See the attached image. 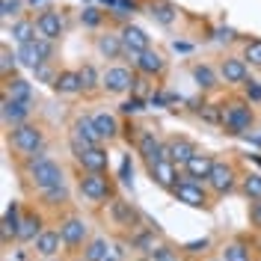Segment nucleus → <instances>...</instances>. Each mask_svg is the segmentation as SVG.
Instances as JSON below:
<instances>
[{
  "mask_svg": "<svg viewBox=\"0 0 261 261\" xmlns=\"http://www.w3.org/2000/svg\"><path fill=\"white\" fill-rule=\"evenodd\" d=\"M24 175H27V184H30L33 190L39 193V190H48V187H57V184H65V172L63 166L48 158L45 151H39V154H33L24 161Z\"/></svg>",
  "mask_w": 261,
  "mask_h": 261,
  "instance_id": "1",
  "label": "nucleus"
},
{
  "mask_svg": "<svg viewBox=\"0 0 261 261\" xmlns=\"http://www.w3.org/2000/svg\"><path fill=\"white\" fill-rule=\"evenodd\" d=\"M220 128L226 130L228 137H246L255 128V113L249 107V101L244 98H231L226 104H220Z\"/></svg>",
  "mask_w": 261,
  "mask_h": 261,
  "instance_id": "2",
  "label": "nucleus"
},
{
  "mask_svg": "<svg viewBox=\"0 0 261 261\" xmlns=\"http://www.w3.org/2000/svg\"><path fill=\"white\" fill-rule=\"evenodd\" d=\"M9 148L15 151V158L27 161L33 154L45 151V130L42 125H33V122H21L15 128H9V137H6Z\"/></svg>",
  "mask_w": 261,
  "mask_h": 261,
  "instance_id": "3",
  "label": "nucleus"
},
{
  "mask_svg": "<svg viewBox=\"0 0 261 261\" xmlns=\"http://www.w3.org/2000/svg\"><path fill=\"white\" fill-rule=\"evenodd\" d=\"M77 193L89 205H107L110 199H116V184L107 172H83L77 178Z\"/></svg>",
  "mask_w": 261,
  "mask_h": 261,
  "instance_id": "4",
  "label": "nucleus"
},
{
  "mask_svg": "<svg viewBox=\"0 0 261 261\" xmlns=\"http://www.w3.org/2000/svg\"><path fill=\"white\" fill-rule=\"evenodd\" d=\"M169 193L178 199L181 205H187V208H211V187L205 184V181L199 178H190V175H181V181L169 190Z\"/></svg>",
  "mask_w": 261,
  "mask_h": 261,
  "instance_id": "5",
  "label": "nucleus"
},
{
  "mask_svg": "<svg viewBox=\"0 0 261 261\" xmlns=\"http://www.w3.org/2000/svg\"><path fill=\"white\" fill-rule=\"evenodd\" d=\"M107 220L119 226L122 231H137L140 223H143V214L137 211V205L128 202V199H122V196H116L107 202Z\"/></svg>",
  "mask_w": 261,
  "mask_h": 261,
  "instance_id": "6",
  "label": "nucleus"
},
{
  "mask_svg": "<svg viewBox=\"0 0 261 261\" xmlns=\"http://www.w3.org/2000/svg\"><path fill=\"white\" fill-rule=\"evenodd\" d=\"M60 234H63L68 252H81V246H86L89 241V223L77 214H65L60 220Z\"/></svg>",
  "mask_w": 261,
  "mask_h": 261,
  "instance_id": "7",
  "label": "nucleus"
},
{
  "mask_svg": "<svg viewBox=\"0 0 261 261\" xmlns=\"http://www.w3.org/2000/svg\"><path fill=\"white\" fill-rule=\"evenodd\" d=\"M134 83H137V74L130 71L128 65H110L101 71V89L107 95H125V92H134Z\"/></svg>",
  "mask_w": 261,
  "mask_h": 261,
  "instance_id": "8",
  "label": "nucleus"
},
{
  "mask_svg": "<svg viewBox=\"0 0 261 261\" xmlns=\"http://www.w3.org/2000/svg\"><path fill=\"white\" fill-rule=\"evenodd\" d=\"M134 148H137V154L143 158L146 166H151V163H158V161L166 158V143H161V137H158L154 130H148V128L137 130V137H134Z\"/></svg>",
  "mask_w": 261,
  "mask_h": 261,
  "instance_id": "9",
  "label": "nucleus"
},
{
  "mask_svg": "<svg viewBox=\"0 0 261 261\" xmlns=\"http://www.w3.org/2000/svg\"><path fill=\"white\" fill-rule=\"evenodd\" d=\"M205 184L211 187L214 196H226L238 187V169L231 161H214V169L211 175L205 178Z\"/></svg>",
  "mask_w": 261,
  "mask_h": 261,
  "instance_id": "10",
  "label": "nucleus"
},
{
  "mask_svg": "<svg viewBox=\"0 0 261 261\" xmlns=\"http://www.w3.org/2000/svg\"><path fill=\"white\" fill-rule=\"evenodd\" d=\"M89 146H101V134H98L92 116H77L71 122V151H81Z\"/></svg>",
  "mask_w": 261,
  "mask_h": 261,
  "instance_id": "11",
  "label": "nucleus"
},
{
  "mask_svg": "<svg viewBox=\"0 0 261 261\" xmlns=\"http://www.w3.org/2000/svg\"><path fill=\"white\" fill-rule=\"evenodd\" d=\"M36 30H39V36H42V39L60 42V39H63V33H65V18H63V12H57V9L45 6V9L36 15Z\"/></svg>",
  "mask_w": 261,
  "mask_h": 261,
  "instance_id": "12",
  "label": "nucleus"
},
{
  "mask_svg": "<svg viewBox=\"0 0 261 261\" xmlns=\"http://www.w3.org/2000/svg\"><path fill=\"white\" fill-rule=\"evenodd\" d=\"M220 81L226 83V86H244L249 81V63H246L244 57H226V60H220Z\"/></svg>",
  "mask_w": 261,
  "mask_h": 261,
  "instance_id": "13",
  "label": "nucleus"
},
{
  "mask_svg": "<svg viewBox=\"0 0 261 261\" xmlns=\"http://www.w3.org/2000/svg\"><path fill=\"white\" fill-rule=\"evenodd\" d=\"M74 161H77L83 172H107L110 169V154H107L104 146L81 148V151H74Z\"/></svg>",
  "mask_w": 261,
  "mask_h": 261,
  "instance_id": "14",
  "label": "nucleus"
},
{
  "mask_svg": "<svg viewBox=\"0 0 261 261\" xmlns=\"http://www.w3.org/2000/svg\"><path fill=\"white\" fill-rule=\"evenodd\" d=\"M119 36H122V45H125V57H137V54H143V50L151 48V39H148V33L143 30V27H137V24H122V30H119Z\"/></svg>",
  "mask_w": 261,
  "mask_h": 261,
  "instance_id": "15",
  "label": "nucleus"
},
{
  "mask_svg": "<svg viewBox=\"0 0 261 261\" xmlns=\"http://www.w3.org/2000/svg\"><path fill=\"white\" fill-rule=\"evenodd\" d=\"M134 71L137 74H146V77H161L163 71H166V57H163L161 50L148 48V50L134 57Z\"/></svg>",
  "mask_w": 261,
  "mask_h": 261,
  "instance_id": "16",
  "label": "nucleus"
},
{
  "mask_svg": "<svg viewBox=\"0 0 261 261\" xmlns=\"http://www.w3.org/2000/svg\"><path fill=\"white\" fill-rule=\"evenodd\" d=\"M63 234H60V228H45L36 241H33V252L39 255V258H57L60 252H63Z\"/></svg>",
  "mask_w": 261,
  "mask_h": 261,
  "instance_id": "17",
  "label": "nucleus"
},
{
  "mask_svg": "<svg viewBox=\"0 0 261 261\" xmlns=\"http://www.w3.org/2000/svg\"><path fill=\"white\" fill-rule=\"evenodd\" d=\"M146 169H148V175H151V181H154L158 187H163V190H172V187L181 181V175H178L181 166H175L169 158H163V161L151 163V166H146Z\"/></svg>",
  "mask_w": 261,
  "mask_h": 261,
  "instance_id": "18",
  "label": "nucleus"
},
{
  "mask_svg": "<svg viewBox=\"0 0 261 261\" xmlns=\"http://www.w3.org/2000/svg\"><path fill=\"white\" fill-rule=\"evenodd\" d=\"M45 220H42V214L36 211V208H24L21 214V226H18V244H33L42 231H45Z\"/></svg>",
  "mask_w": 261,
  "mask_h": 261,
  "instance_id": "19",
  "label": "nucleus"
},
{
  "mask_svg": "<svg viewBox=\"0 0 261 261\" xmlns=\"http://www.w3.org/2000/svg\"><path fill=\"white\" fill-rule=\"evenodd\" d=\"M0 116H3V125H6V128H15V125H21V122L30 119V101H18V98L3 95Z\"/></svg>",
  "mask_w": 261,
  "mask_h": 261,
  "instance_id": "20",
  "label": "nucleus"
},
{
  "mask_svg": "<svg viewBox=\"0 0 261 261\" xmlns=\"http://www.w3.org/2000/svg\"><path fill=\"white\" fill-rule=\"evenodd\" d=\"M196 151H199V148H196L187 137H169V140H166V158L175 163V166H181V169H184V163L190 161Z\"/></svg>",
  "mask_w": 261,
  "mask_h": 261,
  "instance_id": "21",
  "label": "nucleus"
},
{
  "mask_svg": "<svg viewBox=\"0 0 261 261\" xmlns=\"http://www.w3.org/2000/svg\"><path fill=\"white\" fill-rule=\"evenodd\" d=\"M21 205L18 202H9L6 211H3V223H0V238H3V246H9V241H18V226H21Z\"/></svg>",
  "mask_w": 261,
  "mask_h": 261,
  "instance_id": "22",
  "label": "nucleus"
},
{
  "mask_svg": "<svg viewBox=\"0 0 261 261\" xmlns=\"http://www.w3.org/2000/svg\"><path fill=\"white\" fill-rule=\"evenodd\" d=\"M220 258L223 261H255V255H252V241L249 238H231L228 244H223Z\"/></svg>",
  "mask_w": 261,
  "mask_h": 261,
  "instance_id": "23",
  "label": "nucleus"
},
{
  "mask_svg": "<svg viewBox=\"0 0 261 261\" xmlns=\"http://www.w3.org/2000/svg\"><path fill=\"white\" fill-rule=\"evenodd\" d=\"M54 92H60V95H81L83 92L81 71L77 68H60V74L54 81Z\"/></svg>",
  "mask_w": 261,
  "mask_h": 261,
  "instance_id": "24",
  "label": "nucleus"
},
{
  "mask_svg": "<svg viewBox=\"0 0 261 261\" xmlns=\"http://www.w3.org/2000/svg\"><path fill=\"white\" fill-rule=\"evenodd\" d=\"M214 161H217V158L208 154V151H196L193 158L184 163V169H181V172H184V175H190V178H202V181H205L208 175H211Z\"/></svg>",
  "mask_w": 261,
  "mask_h": 261,
  "instance_id": "25",
  "label": "nucleus"
},
{
  "mask_svg": "<svg viewBox=\"0 0 261 261\" xmlns=\"http://www.w3.org/2000/svg\"><path fill=\"white\" fill-rule=\"evenodd\" d=\"M95 50L104 60H119V57H125L122 36H119V33H101V36H95Z\"/></svg>",
  "mask_w": 261,
  "mask_h": 261,
  "instance_id": "26",
  "label": "nucleus"
},
{
  "mask_svg": "<svg viewBox=\"0 0 261 261\" xmlns=\"http://www.w3.org/2000/svg\"><path fill=\"white\" fill-rule=\"evenodd\" d=\"M146 9H148V15L154 18L158 24H163V27L175 24V18H178V9H175L169 0H148Z\"/></svg>",
  "mask_w": 261,
  "mask_h": 261,
  "instance_id": "27",
  "label": "nucleus"
},
{
  "mask_svg": "<svg viewBox=\"0 0 261 261\" xmlns=\"http://www.w3.org/2000/svg\"><path fill=\"white\" fill-rule=\"evenodd\" d=\"M71 202V193L65 184H57V187H48V190H39V205L42 208H65Z\"/></svg>",
  "mask_w": 261,
  "mask_h": 261,
  "instance_id": "28",
  "label": "nucleus"
},
{
  "mask_svg": "<svg viewBox=\"0 0 261 261\" xmlns=\"http://www.w3.org/2000/svg\"><path fill=\"white\" fill-rule=\"evenodd\" d=\"M190 74H193L196 86H199V89H205V92H211V89H217V86H220V71H214L211 65L196 63L193 68H190Z\"/></svg>",
  "mask_w": 261,
  "mask_h": 261,
  "instance_id": "29",
  "label": "nucleus"
},
{
  "mask_svg": "<svg viewBox=\"0 0 261 261\" xmlns=\"http://www.w3.org/2000/svg\"><path fill=\"white\" fill-rule=\"evenodd\" d=\"M92 122H95L98 134H101V143H110V140H116L119 137V119H116L113 113H95L92 116Z\"/></svg>",
  "mask_w": 261,
  "mask_h": 261,
  "instance_id": "30",
  "label": "nucleus"
},
{
  "mask_svg": "<svg viewBox=\"0 0 261 261\" xmlns=\"http://www.w3.org/2000/svg\"><path fill=\"white\" fill-rule=\"evenodd\" d=\"M107 249H110V244H107V238H89L86 241V246L81 249V261H104L107 258Z\"/></svg>",
  "mask_w": 261,
  "mask_h": 261,
  "instance_id": "31",
  "label": "nucleus"
},
{
  "mask_svg": "<svg viewBox=\"0 0 261 261\" xmlns=\"http://www.w3.org/2000/svg\"><path fill=\"white\" fill-rule=\"evenodd\" d=\"M238 190H241L244 199L258 202L261 199V172H244V175H241V184H238Z\"/></svg>",
  "mask_w": 261,
  "mask_h": 261,
  "instance_id": "32",
  "label": "nucleus"
},
{
  "mask_svg": "<svg viewBox=\"0 0 261 261\" xmlns=\"http://www.w3.org/2000/svg\"><path fill=\"white\" fill-rule=\"evenodd\" d=\"M6 98H18V101H30L33 104V86L24 77H6Z\"/></svg>",
  "mask_w": 261,
  "mask_h": 261,
  "instance_id": "33",
  "label": "nucleus"
},
{
  "mask_svg": "<svg viewBox=\"0 0 261 261\" xmlns=\"http://www.w3.org/2000/svg\"><path fill=\"white\" fill-rule=\"evenodd\" d=\"M36 18H15V21H12V39H15L18 45H24V42H33V39H36Z\"/></svg>",
  "mask_w": 261,
  "mask_h": 261,
  "instance_id": "34",
  "label": "nucleus"
},
{
  "mask_svg": "<svg viewBox=\"0 0 261 261\" xmlns=\"http://www.w3.org/2000/svg\"><path fill=\"white\" fill-rule=\"evenodd\" d=\"M77 71H81V83H83V92H86V95L101 89V71H98L92 63H83Z\"/></svg>",
  "mask_w": 261,
  "mask_h": 261,
  "instance_id": "35",
  "label": "nucleus"
},
{
  "mask_svg": "<svg viewBox=\"0 0 261 261\" xmlns=\"http://www.w3.org/2000/svg\"><path fill=\"white\" fill-rule=\"evenodd\" d=\"M151 261H181V246L175 249L172 244H158L151 252H148Z\"/></svg>",
  "mask_w": 261,
  "mask_h": 261,
  "instance_id": "36",
  "label": "nucleus"
},
{
  "mask_svg": "<svg viewBox=\"0 0 261 261\" xmlns=\"http://www.w3.org/2000/svg\"><path fill=\"white\" fill-rule=\"evenodd\" d=\"M244 60L249 68H261V39H246L244 42Z\"/></svg>",
  "mask_w": 261,
  "mask_h": 261,
  "instance_id": "37",
  "label": "nucleus"
},
{
  "mask_svg": "<svg viewBox=\"0 0 261 261\" xmlns=\"http://www.w3.org/2000/svg\"><path fill=\"white\" fill-rule=\"evenodd\" d=\"M104 12H101V9H95V6H86V9H83L81 12V24L83 27H89V30H95V27H101V24H104Z\"/></svg>",
  "mask_w": 261,
  "mask_h": 261,
  "instance_id": "38",
  "label": "nucleus"
},
{
  "mask_svg": "<svg viewBox=\"0 0 261 261\" xmlns=\"http://www.w3.org/2000/svg\"><path fill=\"white\" fill-rule=\"evenodd\" d=\"M146 110V101L140 95H130V98H125L122 104H119V113L122 116H137V113H143Z\"/></svg>",
  "mask_w": 261,
  "mask_h": 261,
  "instance_id": "39",
  "label": "nucleus"
},
{
  "mask_svg": "<svg viewBox=\"0 0 261 261\" xmlns=\"http://www.w3.org/2000/svg\"><path fill=\"white\" fill-rule=\"evenodd\" d=\"M15 63H18V54H12V50L3 45V48H0V74H3V81L9 77V71L15 68Z\"/></svg>",
  "mask_w": 261,
  "mask_h": 261,
  "instance_id": "40",
  "label": "nucleus"
},
{
  "mask_svg": "<svg viewBox=\"0 0 261 261\" xmlns=\"http://www.w3.org/2000/svg\"><path fill=\"white\" fill-rule=\"evenodd\" d=\"M208 246H211V241L208 238H202V241H190V244L181 246V252L190 258V255H199V252H208Z\"/></svg>",
  "mask_w": 261,
  "mask_h": 261,
  "instance_id": "41",
  "label": "nucleus"
},
{
  "mask_svg": "<svg viewBox=\"0 0 261 261\" xmlns=\"http://www.w3.org/2000/svg\"><path fill=\"white\" fill-rule=\"evenodd\" d=\"M33 74H36V81H45V83L54 86V81H57V74H60V71H54L48 63H42L39 68H33Z\"/></svg>",
  "mask_w": 261,
  "mask_h": 261,
  "instance_id": "42",
  "label": "nucleus"
},
{
  "mask_svg": "<svg viewBox=\"0 0 261 261\" xmlns=\"http://www.w3.org/2000/svg\"><path fill=\"white\" fill-rule=\"evenodd\" d=\"M244 95H246V101L258 104V101H261V83H255V81H246V83H244Z\"/></svg>",
  "mask_w": 261,
  "mask_h": 261,
  "instance_id": "43",
  "label": "nucleus"
},
{
  "mask_svg": "<svg viewBox=\"0 0 261 261\" xmlns=\"http://www.w3.org/2000/svg\"><path fill=\"white\" fill-rule=\"evenodd\" d=\"M18 12H21V3L18 0H3L0 3V15L3 18H18Z\"/></svg>",
  "mask_w": 261,
  "mask_h": 261,
  "instance_id": "44",
  "label": "nucleus"
},
{
  "mask_svg": "<svg viewBox=\"0 0 261 261\" xmlns=\"http://www.w3.org/2000/svg\"><path fill=\"white\" fill-rule=\"evenodd\" d=\"M249 223H252V228H255V231H261V199L249 205Z\"/></svg>",
  "mask_w": 261,
  "mask_h": 261,
  "instance_id": "45",
  "label": "nucleus"
},
{
  "mask_svg": "<svg viewBox=\"0 0 261 261\" xmlns=\"http://www.w3.org/2000/svg\"><path fill=\"white\" fill-rule=\"evenodd\" d=\"M130 178H134V169H130V158H125V161H122V184H130Z\"/></svg>",
  "mask_w": 261,
  "mask_h": 261,
  "instance_id": "46",
  "label": "nucleus"
},
{
  "mask_svg": "<svg viewBox=\"0 0 261 261\" xmlns=\"http://www.w3.org/2000/svg\"><path fill=\"white\" fill-rule=\"evenodd\" d=\"M116 3L119 0H101V6H107V9H116Z\"/></svg>",
  "mask_w": 261,
  "mask_h": 261,
  "instance_id": "47",
  "label": "nucleus"
},
{
  "mask_svg": "<svg viewBox=\"0 0 261 261\" xmlns=\"http://www.w3.org/2000/svg\"><path fill=\"white\" fill-rule=\"evenodd\" d=\"M45 3H48V0H30V6H33V9H36V6H45Z\"/></svg>",
  "mask_w": 261,
  "mask_h": 261,
  "instance_id": "48",
  "label": "nucleus"
},
{
  "mask_svg": "<svg viewBox=\"0 0 261 261\" xmlns=\"http://www.w3.org/2000/svg\"><path fill=\"white\" fill-rule=\"evenodd\" d=\"M42 261H63V258H60V255H57V258H42Z\"/></svg>",
  "mask_w": 261,
  "mask_h": 261,
  "instance_id": "49",
  "label": "nucleus"
},
{
  "mask_svg": "<svg viewBox=\"0 0 261 261\" xmlns=\"http://www.w3.org/2000/svg\"><path fill=\"white\" fill-rule=\"evenodd\" d=\"M104 261H116V258H110V255H107V258H104Z\"/></svg>",
  "mask_w": 261,
  "mask_h": 261,
  "instance_id": "50",
  "label": "nucleus"
},
{
  "mask_svg": "<svg viewBox=\"0 0 261 261\" xmlns=\"http://www.w3.org/2000/svg\"><path fill=\"white\" fill-rule=\"evenodd\" d=\"M208 261H223V258H208Z\"/></svg>",
  "mask_w": 261,
  "mask_h": 261,
  "instance_id": "51",
  "label": "nucleus"
},
{
  "mask_svg": "<svg viewBox=\"0 0 261 261\" xmlns=\"http://www.w3.org/2000/svg\"><path fill=\"white\" fill-rule=\"evenodd\" d=\"M181 261H190V258H181Z\"/></svg>",
  "mask_w": 261,
  "mask_h": 261,
  "instance_id": "52",
  "label": "nucleus"
}]
</instances>
